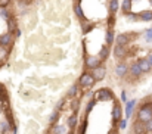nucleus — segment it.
<instances>
[{
	"instance_id": "1",
	"label": "nucleus",
	"mask_w": 152,
	"mask_h": 134,
	"mask_svg": "<svg viewBox=\"0 0 152 134\" xmlns=\"http://www.w3.org/2000/svg\"><path fill=\"white\" fill-rule=\"evenodd\" d=\"M102 63L103 62L98 55H89L86 52V47H84V68H86V71H93L95 68L101 66Z\"/></svg>"
},
{
	"instance_id": "2",
	"label": "nucleus",
	"mask_w": 152,
	"mask_h": 134,
	"mask_svg": "<svg viewBox=\"0 0 152 134\" xmlns=\"http://www.w3.org/2000/svg\"><path fill=\"white\" fill-rule=\"evenodd\" d=\"M152 118V103L151 102H146V103H142L136 112V119H140L143 122L149 121Z\"/></svg>"
},
{
	"instance_id": "3",
	"label": "nucleus",
	"mask_w": 152,
	"mask_h": 134,
	"mask_svg": "<svg viewBox=\"0 0 152 134\" xmlns=\"http://www.w3.org/2000/svg\"><path fill=\"white\" fill-rule=\"evenodd\" d=\"M95 84H96V81H95V78H93V75H92L90 71L83 72V74L80 75V78H78V86H80L83 90L92 89Z\"/></svg>"
},
{
	"instance_id": "4",
	"label": "nucleus",
	"mask_w": 152,
	"mask_h": 134,
	"mask_svg": "<svg viewBox=\"0 0 152 134\" xmlns=\"http://www.w3.org/2000/svg\"><path fill=\"white\" fill-rule=\"evenodd\" d=\"M136 33H120L118 36H115V44L118 46H129L130 42L134 39Z\"/></svg>"
},
{
	"instance_id": "5",
	"label": "nucleus",
	"mask_w": 152,
	"mask_h": 134,
	"mask_svg": "<svg viewBox=\"0 0 152 134\" xmlns=\"http://www.w3.org/2000/svg\"><path fill=\"white\" fill-rule=\"evenodd\" d=\"M112 55L114 58L120 62V60H124L127 56H129V49L127 46H118V44H114L112 47Z\"/></svg>"
},
{
	"instance_id": "6",
	"label": "nucleus",
	"mask_w": 152,
	"mask_h": 134,
	"mask_svg": "<svg viewBox=\"0 0 152 134\" xmlns=\"http://www.w3.org/2000/svg\"><path fill=\"white\" fill-rule=\"evenodd\" d=\"M93 97H95L96 100H102V102H106V100H115L114 93H112L109 89H106V87L99 89L95 94H93Z\"/></svg>"
},
{
	"instance_id": "7",
	"label": "nucleus",
	"mask_w": 152,
	"mask_h": 134,
	"mask_svg": "<svg viewBox=\"0 0 152 134\" xmlns=\"http://www.w3.org/2000/svg\"><path fill=\"white\" fill-rule=\"evenodd\" d=\"M129 68H130V65H127L124 60H120V62H117V65L114 68V72L118 78H126L129 75Z\"/></svg>"
},
{
	"instance_id": "8",
	"label": "nucleus",
	"mask_w": 152,
	"mask_h": 134,
	"mask_svg": "<svg viewBox=\"0 0 152 134\" xmlns=\"http://www.w3.org/2000/svg\"><path fill=\"white\" fill-rule=\"evenodd\" d=\"M121 117H123V108H121V103H120L118 100H114V108H112V122H114V125L118 124L120 119H123Z\"/></svg>"
},
{
	"instance_id": "9",
	"label": "nucleus",
	"mask_w": 152,
	"mask_h": 134,
	"mask_svg": "<svg viewBox=\"0 0 152 134\" xmlns=\"http://www.w3.org/2000/svg\"><path fill=\"white\" fill-rule=\"evenodd\" d=\"M132 134H149L146 130V124L140 119H134L132 124Z\"/></svg>"
},
{
	"instance_id": "10",
	"label": "nucleus",
	"mask_w": 152,
	"mask_h": 134,
	"mask_svg": "<svg viewBox=\"0 0 152 134\" xmlns=\"http://www.w3.org/2000/svg\"><path fill=\"white\" fill-rule=\"evenodd\" d=\"M92 72V75H93V78H95V81L96 83H99L102 80H105V77H106V66H105V63H102L101 66H98V68H95L93 71H90Z\"/></svg>"
},
{
	"instance_id": "11",
	"label": "nucleus",
	"mask_w": 152,
	"mask_h": 134,
	"mask_svg": "<svg viewBox=\"0 0 152 134\" xmlns=\"http://www.w3.org/2000/svg\"><path fill=\"white\" fill-rule=\"evenodd\" d=\"M15 42V36L12 33H4V34H0V46H4V47H12Z\"/></svg>"
},
{
	"instance_id": "12",
	"label": "nucleus",
	"mask_w": 152,
	"mask_h": 134,
	"mask_svg": "<svg viewBox=\"0 0 152 134\" xmlns=\"http://www.w3.org/2000/svg\"><path fill=\"white\" fill-rule=\"evenodd\" d=\"M129 75H130L133 80H137V78H140V77L143 75V72H142V69H140V66H139V63H137V62L130 63V68H129Z\"/></svg>"
},
{
	"instance_id": "13",
	"label": "nucleus",
	"mask_w": 152,
	"mask_h": 134,
	"mask_svg": "<svg viewBox=\"0 0 152 134\" xmlns=\"http://www.w3.org/2000/svg\"><path fill=\"white\" fill-rule=\"evenodd\" d=\"M72 10H74V13H75V16H77L78 21H84V19H86V16H84V10H83L80 1H74V4H72Z\"/></svg>"
},
{
	"instance_id": "14",
	"label": "nucleus",
	"mask_w": 152,
	"mask_h": 134,
	"mask_svg": "<svg viewBox=\"0 0 152 134\" xmlns=\"http://www.w3.org/2000/svg\"><path fill=\"white\" fill-rule=\"evenodd\" d=\"M80 90H83V89L78 86V83H77V84H72V86L68 89V91H66V97H68V99H74V97H78V99H80Z\"/></svg>"
},
{
	"instance_id": "15",
	"label": "nucleus",
	"mask_w": 152,
	"mask_h": 134,
	"mask_svg": "<svg viewBox=\"0 0 152 134\" xmlns=\"http://www.w3.org/2000/svg\"><path fill=\"white\" fill-rule=\"evenodd\" d=\"M105 44L112 46L115 44V33H114V28H106V33H105Z\"/></svg>"
},
{
	"instance_id": "16",
	"label": "nucleus",
	"mask_w": 152,
	"mask_h": 134,
	"mask_svg": "<svg viewBox=\"0 0 152 134\" xmlns=\"http://www.w3.org/2000/svg\"><path fill=\"white\" fill-rule=\"evenodd\" d=\"M111 49H112V47H111V46H108V44H103L101 47V50H99V55H98V56L101 58V60L103 62V63L108 60V58H109V55H111Z\"/></svg>"
},
{
	"instance_id": "17",
	"label": "nucleus",
	"mask_w": 152,
	"mask_h": 134,
	"mask_svg": "<svg viewBox=\"0 0 152 134\" xmlns=\"http://www.w3.org/2000/svg\"><path fill=\"white\" fill-rule=\"evenodd\" d=\"M137 63H139V66H140V69H142V72H143V74H148V72H151L152 71L151 63H149V60H148L146 58L139 59V60H137Z\"/></svg>"
},
{
	"instance_id": "18",
	"label": "nucleus",
	"mask_w": 152,
	"mask_h": 134,
	"mask_svg": "<svg viewBox=\"0 0 152 134\" xmlns=\"http://www.w3.org/2000/svg\"><path fill=\"white\" fill-rule=\"evenodd\" d=\"M108 10L111 15H117L120 10V0H108Z\"/></svg>"
},
{
	"instance_id": "19",
	"label": "nucleus",
	"mask_w": 152,
	"mask_h": 134,
	"mask_svg": "<svg viewBox=\"0 0 152 134\" xmlns=\"http://www.w3.org/2000/svg\"><path fill=\"white\" fill-rule=\"evenodd\" d=\"M77 124H78V117H77V114H71L69 118L66 119V127H68L69 130H75V128H77Z\"/></svg>"
},
{
	"instance_id": "20",
	"label": "nucleus",
	"mask_w": 152,
	"mask_h": 134,
	"mask_svg": "<svg viewBox=\"0 0 152 134\" xmlns=\"http://www.w3.org/2000/svg\"><path fill=\"white\" fill-rule=\"evenodd\" d=\"M80 22H81V31H83V34H84V36H87V34L95 28V24H93V22H89L87 19L80 21Z\"/></svg>"
},
{
	"instance_id": "21",
	"label": "nucleus",
	"mask_w": 152,
	"mask_h": 134,
	"mask_svg": "<svg viewBox=\"0 0 152 134\" xmlns=\"http://www.w3.org/2000/svg\"><path fill=\"white\" fill-rule=\"evenodd\" d=\"M10 49H12V47L0 46V63H1V65H3V62H6L7 58L10 56Z\"/></svg>"
},
{
	"instance_id": "22",
	"label": "nucleus",
	"mask_w": 152,
	"mask_h": 134,
	"mask_svg": "<svg viewBox=\"0 0 152 134\" xmlns=\"http://www.w3.org/2000/svg\"><path fill=\"white\" fill-rule=\"evenodd\" d=\"M120 9H121L123 15L127 13V12H132V9H133V0H123L121 4H120Z\"/></svg>"
},
{
	"instance_id": "23",
	"label": "nucleus",
	"mask_w": 152,
	"mask_h": 134,
	"mask_svg": "<svg viewBox=\"0 0 152 134\" xmlns=\"http://www.w3.org/2000/svg\"><path fill=\"white\" fill-rule=\"evenodd\" d=\"M18 30V21L15 16H12L9 21H7V33H12L15 36V31Z\"/></svg>"
},
{
	"instance_id": "24",
	"label": "nucleus",
	"mask_w": 152,
	"mask_h": 134,
	"mask_svg": "<svg viewBox=\"0 0 152 134\" xmlns=\"http://www.w3.org/2000/svg\"><path fill=\"white\" fill-rule=\"evenodd\" d=\"M134 106H136V100H127V102H126V118H127V119L132 117Z\"/></svg>"
},
{
	"instance_id": "25",
	"label": "nucleus",
	"mask_w": 152,
	"mask_h": 134,
	"mask_svg": "<svg viewBox=\"0 0 152 134\" xmlns=\"http://www.w3.org/2000/svg\"><path fill=\"white\" fill-rule=\"evenodd\" d=\"M139 21H143V22H149V21H152V9L151 10L139 12Z\"/></svg>"
},
{
	"instance_id": "26",
	"label": "nucleus",
	"mask_w": 152,
	"mask_h": 134,
	"mask_svg": "<svg viewBox=\"0 0 152 134\" xmlns=\"http://www.w3.org/2000/svg\"><path fill=\"white\" fill-rule=\"evenodd\" d=\"M65 125H59V124H52L50 127V134H65Z\"/></svg>"
},
{
	"instance_id": "27",
	"label": "nucleus",
	"mask_w": 152,
	"mask_h": 134,
	"mask_svg": "<svg viewBox=\"0 0 152 134\" xmlns=\"http://www.w3.org/2000/svg\"><path fill=\"white\" fill-rule=\"evenodd\" d=\"M12 16H13V13H12L7 7H0V18H1V19H4V21L7 22Z\"/></svg>"
},
{
	"instance_id": "28",
	"label": "nucleus",
	"mask_w": 152,
	"mask_h": 134,
	"mask_svg": "<svg viewBox=\"0 0 152 134\" xmlns=\"http://www.w3.org/2000/svg\"><path fill=\"white\" fill-rule=\"evenodd\" d=\"M59 118H61V111L55 109L50 115H49V124H50V125H52V124H58Z\"/></svg>"
},
{
	"instance_id": "29",
	"label": "nucleus",
	"mask_w": 152,
	"mask_h": 134,
	"mask_svg": "<svg viewBox=\"0 0 152 134\" xmlns=\"http://www.w3.org/2000/svg\"><path fill=\"white\" fill-rule=\"evenodd\" d=\"M78 109H80V99L78 97L71 99V111H72V114H78Z\"/></svg>"
},
{
	"instance_id": "30",
	"label": "nucleus",
	"mask_w": 152,
	"mask_h": 134,
	"mask_svg": "<svg viewBox=\"0 0 152 134\" xmlns=\"http://www.w3.org/2000/svg\"><path fill=\"white\" fill-rule=\"evenodd\" d=\"M115 19H117V15H111V13H108V18H106V27H108V28H114V27H115Z\"/></svg>"
},
{
	"instance_id": "31",
	"label": "nucleus",
	"mask_w": 152,
	"mask_h": 134,
	"mask_svg": "<svg viewBox=\"0 0 152 134\" xmlns=\"http://www.w3.org/2000/svg\"><path fill=\"white\" fill-rule=\"evenodd\" d=\"M123 16H126L129 21H133V22H137V21H139V13H134L133 10H132V12H127V13H124Z\"/></svg>"
},
{
	"instance_id": "32",
	"label": "nucleus",
	"mask_w": 152,
	"mask_h": 134,
	"mask_svg": "<svg viewBox=\"0 0 152 134\" xmlns=\"http://www.w3.org/2000/svg\"><path fill=\"white\" fill-rule=\"evenodd\" d=\"M30 4H31V0H18V1H16V6H18L22 12H24V9H27Z\"/></svg>"
},
{
	"instance_id": "33",
	"label": "nucleus",
	"mask_w": 152,
	"mask_h": 134,
	"mask_svg": "<svg viewBox=\"0 0 152 134\" xmlns=\"http://www.w3.org/2000/svg\"><path fill=\"white\" fill-rule=\"evenodd\" d=\"M143 39H145V42L151 43L152 42V28H148V30L143 31Z\"/></svg>"
},
{
	"instance_id": "34",
	"label": "nucleus",
	"mask_w": 152,
	"mask_h": 134,
	"mask_svg": "<svg viewBox=\"0 0 152 134\" xmlns=\"http://www.w3.org/2000/svg\"><path fill=\"white\" fill-rule=\"evenodd\" d=\"M86 128H87V121L84 119L81 122V125L78 127V134H86Z\"/></svg>"
},
{
	"instance_id": "35",
	"label": "nucleus",
	"mask_w": 152,
	"mask_h": 134,
	"mask_svg": "<svg viewBox=\"0 0 152 134\" xmlns=\"http://www.w3.org/2000/svg\"><path fill=\"white\" fill-rule=\"evenodd\" d=\"M64 105H65V97H64V99H61V100H58V103H56V108H55V109L62 111V109H64Z\"/></svg>"
},
{
	"instance_id": "36",
	"label": "nucleus",
	"mask_w": 152,
	"mask_h": 134,
	"mask_svg": "<svg viewBox=\"0 0 152 134\" xmlns=\"http://www.w3.org/2000/svg\"><path fill=\"white\" fill-rule=\"evenodd\" d=\"M126 127H127V118H126V119H120V122H118V128L124 130Z\"/></svg>"
},
{
	"instance_id": "37",
	"label": "nucleus",
	"mask_w": 152,
	"mask_h": 134,
	"mask_svg": "<svg viewBox=\"0 0 152 134\" xmlns=\"http://www.w3.org/2000/svg\"><path fill=\"white\" fill-rule=\"evenodd\" d=\"M12 0H0V7H9Z\"/></svg>"
},
{
	"instance_id": "38",
	"label": "nucleus",
	"mask_w": 152,
	"mask_h": 134,
	"mask_svg": "<svg viewBox=\"0 0 152 134\" xmlns=\"http://www.w3.org/2000/svg\"><path fill=\"white\" fill-rule=\"evenodd\" d=\"M145 124H146V130H148V133L152 134V118L149 119V121H146Z\"/></svg>"
},
{
	"instance_id": "39",
	"label": "nucleus",
	"mask_w": 152,
	"mask_h": 134,
	"mask_svg": "<svg viewBox=\"0 0 152 134\" xmlns=\"http://www.w3.org/2000/svg\"><path fill=\"white\" fill-rule=\"evenodd\" d=\"M121 100L123 102H127V93L126 91H121Z\"/></svg>"
},
{
	"instance_id": "40",
	"label": "nucleus",
	"mask_w": 152,
	"mask_h": 134,
	"mask_svg": "<svg viewBox=\"0 0 152 134\" xmlns=\"http://www.w3.org/2000/svg\"><path fill=\"white\" fill-rule=\"evenodd\" d=\"M21 34H22V31H21L19 28H18V30L15 31V39H18V37H21Z\"/></svg>"
},
{
	"instance_id": "41",
	"label": "nucleus",
	"mask_w": 152,
	"mask_h": 134,
	"mask_svg": "<svg viewBox=\"0 0 152 134\" xmlns=\"http://www.w3.org/2000/svg\"><path fill=\"white\" fill-rule=\"evenodd\" d=\"M108 134H118V131H117L115 128H112V130H109V131H108Z\"/></svg>"
},
{
	"instance_id": "42",
	"label": "nucleus",
	"mask_w": 152,
	"mask_h": 134,
	"mask_svg": "<svg viewBox=\"0 0 152 134\" xmlns=\"http://www.w3.org/2000/svg\"><path fill=\"white\" fill-rule=\"evenodd\" d=\"M146 59L149 60V63H151V66H152V53H151V55H148V56H146Z\"/></svg>"
},
{
	"instance_id": "43",
	"label": "nucleus",
	"mask_w": 152,
	"mask_h": 134,
	"mask_svg": "<svg viewBox=\"0 0 152 134\" xmlns=\"http://www.w3.org/2000/svg\"><path fill=\"white\" fill-rule=\"evenodd\" d=\"M65 134H75V131H74V130H69L68 133H65Z\"/></svg>"
},
{
	"instance_id": "44",
	"label": "nucleus",
	"mask_w": 152,
	"mask_h": 134,
	"mask_svg": "<svg viewBox=\"0 0 152 134\" xmlns=\"http://www.w3.org/2000/svg\"><path fill=\"white\" fill-rule=\"evenodd\" d=\"M149 1V4H151V7H152V0H148Z\"/></svg>"
},
{
	"instance_id": "45",
	"label": "nucleus",
	"mask_w": 152,
	"mask_h": 134,
	"mask_svg": "<svg viewBox=\"0 0 152 134\" xmlns=\"http://www.w3.org/2000/svg\"><path fill=\"white\" fill-rule=\"evenodd\" d=\"M72 1H81V0H72Z\"/></svg>"
},
{
	"instance_id": "46",
	"label": "nucleus",
	"mask_w": 152,
	"mask_h": 134,
	"mask_svg": "<svg viewBox=\"0 0 152 134\" xmlns=\"http://www.w3.org/2000/svg\"><path fill=\"white\" fill-rule=\"evenodd\" d=\"M0 66H1V63H0Z\"/></svg>"
},
{
	"instance_id": "47",
	"label": "nucleus",
	"mask_w": 152,
	"mask_h": 134,
	"mask_svg": "<svg viewBox=\"0 0 152 134\" xmlns=\"http://www.w3.org/2000/svg\"><path fill=\"white\" fill-rule=\"evenodd\" d=\"M151 103H152V102H151Z\"/></svg>"
}]
</instances>
